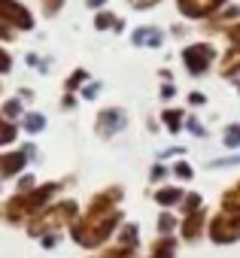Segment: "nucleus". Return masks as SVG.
I'll list each match as a JSON object with an SVG mask.
<instances>
[{
	"label": "nucleus",
	"mask_w": 240,
	"mask_h": 258,
	"mask_svg": "<svg viewBox=\"0 0 240 258\" xmlns=\"http://www.w3.org/2000/svg\"><path fill=\"white\" fill-rule=\"evenodd\" d=\"M179 210H183V216H189V213H198V210H204V198H201L198 191H189V195L183 198Z\"/></svg>",
	"instance_id": "32"
},
{
	"label": "nucleus",
	"mask_w": 240,
	"mask_h": 258,
	"mask_svg": "<svg viewBox=\"0 0 240 258\" xmlns=\"http://www.w3.org/2000/svg\"><path fill=\"white\" fill-rule=\"evenodd\" d=\"M25 67L28 70H37L40 76H46L49 70H52V55H40V52H25Z\"/></svg>",
	"instance_id": "24"
},
{
	"label": "nucleus",
	"mask_w": 240,
	"mask_h": 258,
	"mask_svg": "<svg viewBox=\"0 0 240 258\" xmlns=\"http://www.w3.org/2000/svg\"><path fill=\"white\" fill-rule=\"evenodd\" d=\"M91 79V73L85 70V67H73L67 76H64V82H61V91H70V94H79L82 91V85Z\"/></svg>",
	"instance_id": "20"
},
{
	"label": "nucleus",
	"mask_w": 240,
	"mask_h": 258,
	"mask_svg": "<svg viewBox=\"0 0 240 258\" xmlns=\"http://www.w3.org/2000/svg\"><path fill=\"white\" fill-rule=\"evenodd\" d=\"M0 19H4L16 34L37 31V13L25 4V0H0Z\"/></svg>",
	"instance_id": "8"
},
{
	"label": "nucleus",
	"mask_w": 240,
	"mask_h": 258,
	"mask_svg": "<svg viewBox=\"0 0 240 258\" xmlns=\"http://www.w3.org/2000/svg\"><path fill=\"white\" fill-rule=\"evenodd\" d=\"M186 115H189L186 106H164L158 121H161V127H167V134H179L186 127Z\"/></svg>",
	"instance_id": "15"
},
{
	"label": "nucleus",
	"mask_w": 240,
	"mask_h": 258,
	"mask_svg": "<svg viewBox=\"0 0 240 258\" xmlns=\"http://www.w3.org/2000/svg\"><path fill=\"white\" fill-rule=\"evenodd\" d=\"M128 43L134 49H161L167 43V31L158 25H137V28H131Z\"/></svg>",
	"instance_id": "11"
},
{
	"label": "nucleus",
	"mask_w": 240,
	"mask_h": 258,
	"mask_svg": "<svg viewBox=\"0 0 240 258\" xmlns=\"http://www.w3.org/2000/svg\"><path fill=\"white\" fill-rule=\"evenodd\" d=\"M183 131H189L192 137H207V127H204V121L198 118V115H186V127H183Z\"/></svg>",
	"instance_id": "34"
},
{
	"label": "nucleus",
	"mask_w": 240,
	"mask_h": 258,
	"mask_svg": "<svg viewBox=\"0 0 240 258\" xmlns=\"http://www.w3.org/2000/svg\"><path fill=\"white\" fill-rule=\"evenodd\" d=\"M222 210H228V213H240V179L231 182V185L222 191Z\"/></svg>",
	"instance_id": "25"
},
{
	"label": "nucleus",
	"mask_w": 240,
	"mask_h": 258,
	"mask_svg": "<svg viewBox=\"0 0 240 258\" xmlns=\"http://www.w3.org/2000/svg\"><path fill=\"white\" fill-rule=\"evenodd\" d=\"M4 91H7V88H4V79H0V100H4Z\"/></svg>",
	"instance_id": "50"
},
{
	"label": "nucleus",
	"mask_w": 240,
	"mask_h": 258,
	"mask_svg": "<svg viewBox=\"0 0 240 258\" xmlns=\"http://www.w3.org/2000/svg\"><path fill=\"white\" fill-rule=\"evenodd\" d=\"M19 137H22L19 121H10V118L0 115V149H13L19 143Z\"/></svg>",
	"instance_id": "16"
},
{
	"label": "nucleus",
	"mask_w": 240,
	"mask_h": 258,
	"mask_svg": "<svg viewBox=\"0 0 240 258\" xmlns=\"http://www.w3.org/2000/svg\"><path fill=\"white\" fill-rule=\"evenodd\" d=\"M176 4V16L189 25H201L210 16H216L222 7H228L231 0H173Z\"/></svg>",
	"instance_id": "9"
},
{
	"label": "nucleus",
	"mask_w": 240,
	"mask_h": 258,
	"mask_svg": "<svg viewBox=\"0 0 240 258\" xmlns=\"http://www.w3.org/2000/svg\"><path fill=\"white\" fill-rule=\"evenodd\" d=\"M222 40H225V49H228V46H240V22H234V25L222 34Z\"/></svg>",
	"instance_id": "41"
},
{
	"label": "nucleus",
	"mask_w": 240,
	"mask_h": 258,
	"mask_svg": "<svg viewBox=\"0 0 240 258\" xmlns=\"http://www.w3.org/2000/svg\"><path fill=\"white\" fill-rule=\"evenodd\" d=\"M219 55H222V49H219L213 40L183 43V49H179V67H183L192 79H201V76H207V73L219 64Z\"/></svg>",
	"instance_id": "4"
},
{
	"label": "nucleus",
	"mask_w": 240,
	"mask_h": 258,
	"mask_svg": "<svg viewBox=\"0 0 240 258\" xmlns=\"http://www.w3.org/2000/svg\"><path fill=\"white\" fill-rule=\"evenodd\" d=\"M82 100H79V94H70V91H61V100H58V109L61 112H73L76 106H79Z\"/></svg>",
	"instance_id": "37"
},
{
	"label": "nucleus",
	"mask_w": 240,
	"mask_h": 258,
	"mask_svg": "<svg viewBox=\"0 0 240 258\" xmlns=\"http://www.w3.org/2000/svg\"><path fill=\"white\" fill-rule=\"evenodd\" d=\"M207 222H210V216H207V210H198V213H189L183 222H179V237L183 240H189V243H198L204 234H207Z\"/></svg>",
	"instance_id": "12"
},
{
	"label": "nucleus",
	"mask_w": 240,
	"mask_h": 258,
	"mask_svg": "<svg viewBox=\"0 0 240 258\" xmlns=\"http://www.w3.org/2000/svg\"><path fill=\"white\" fill-rule=\"evenodd\" d=\"M70 179H49V182H40L37 188L25 191V195H10L4 201V222L13 225V228H25L37 213H43L49 204H55L61 198V191L67 188Z\"/></svg>",
	"instance_id": "2"
},
{
	"label": "nucleus",
	"mask_w": 240,
	"mask_h": 258,
	"mask_svg": "<svg viewBox=\"0 0 240 258\" xmlns=\"http://www.w3.org/2000/svg\"><path fill=\"white\" fill-rule=\"evenodd\" d=\"M189 31H192V28H189V22H183V19H179V22H173V25L167 28V37H170V40H179V43H186Z\"/></svg>",
	"instance_id": "36"
},
{
	"label": "nucleus",
	"mask_w": 240,
	"mask_h": 258,
	"mask_svg": "<svg viewBox=\"0 0 240 258\" xmlns=\"http://www.w3.org/2000/svg\"><path fill=\"white\" fill-rule=\"evenodd\" d=\"M37 158H40L37 143H22V146H13V149H4L0 152V179L16 182L31 167V161H37Z\"/></svg>",
	"instance_id": "5"
},
{
	"label": "nucleus",
	"mask_w": 240,
	"mask_h": 258,
	"mask_svg": "<svg viewBox=\"0 0 240 258\" xmlns=\"http://www.w3.org/2000/svg\"><path fill=\"white\" fill-rule=\"evenodd\" d=\"M155 228H158V237H164V234H173V231H179V222H176V216L173 213H161L158 216V222H155Z\"/></svg>",
	"instance_id": "29"
},
{
	"label": "nucleus",
	"mask_w": 240,
	"mask_h": 258,
	"mask_svg": "<svg viewBox=\"0 0 240 258\" xmlns=\"http://www.w3.org/2000/svg\"><path fill=\"white\" fill-rule=\"evenodd\" d=\"M216 70H219L222 79H234V76L240 73V46H228V49L219 55Z\"/></svg>",
	"instance_id": "14"
},
{
	"label": "nucleus",
	"mask_w": 240,
	"mask_h": 258,
	"mask_svg": "<svg viewBox=\"0 0 240 258\" xmlns=\"http://www.w3.org/2000/svg\"><path fill=\"white\" fill-rule=\"evenodd\" d=\"M76 216H79V204L73 201V198H58L55 204H49L43 213H37L28 225H25V231H28V237H34V240H40L43 234H55V231H67L73 222H76Z\"/></svg>",
	"instance_id": "3"
},
{
	"label": "nucleus",
	"mask_w": 240,
	"mask_h": 258,
	"mask_svg": "<svg viewBox=\"0 0 240 258\" xmlns=\"http://www.w3.org/2000/svg\"><path fill=\"white\" fill-rule=\"evenodd\" d=\"M19 127H22V134H28V137H40L46 127H49V115L40 112V109H28V112L22 115Z\"/></svg>",
	"instance_id": "13"
},
{
	"label": "nucleus",
	"mask_w": 240,
	"mask_h": 258,
	"mask_svg": "<svg viewBox=\"0 0 240 258\" xmlns=\"http://www.w3.org/2000/svg\"><path fill=\"white\" fill-rule=\"evenodd\" d=\"M125 4L134 10V13H152V10H158L164 0H125Z\"/></svg>",
	"instance_id": "35"
},
{
	"label": "nucleus",
	"mask_w": 240,
	"mask_h": 258,
	"mask_svg": "<svg viewBox=\"0 0 240 258\" xmlns=\"http://www.w3.org/2000/svg\"><path fill=\"white\" fill-rule=\"evenodd\" d=\"M115 10H97V13H91V28L97 31V34H112V25H115Z\"/></svg>",
	"instance_id": "22"
},
{
	"label": "nucleus",
	"mask_w": 240,
	"mask_h": 258,
	"mask_svg": "<svg viewBox=\"0 0 240 258\" xmlns=\"http://www.w3.org/2000/svg\"><path fill=\"white\" fill-rule=\"evenodd\" d=\"M40 182H37V173L34 170H25L19 179H16V188H13V195H25V191H31V188H37Z\"/></svg>",
	"instance_id": "30"
},
{
	"label": "nucleus",
	"mask_w": 240,
	"mask_h": 258,
	"mask_svg": "<svg viewBox=\"0 0 240 258\" xmlns=\"http://www.w3.org/2000/svg\"><path fill=\"white\" fill-rule=\"evenodd\" d=\"M125 28H128V22L118 16V19H115V25H112V34H115V37H118V34H125Z\"/></svg>",
	"instance_id": "47"
},
{
	"label": "nucleus",
	"mask_w": 240,
	"mask_h": 258,
	"mask_svg": "<svg viewBox=\"0 0 240 258\" xmlns=\"http://www.w3.org/2000/svg\"><path fill=\"white\" fill-rule=\"evenodd\" d=\"M16 97H22V100H25V106L31 109V103L37 100V91H34L31 85H19V88H16Z\"/></svg>",
	"instance_id": "42"
},
{
	"label": "nucleus",
	"mask_w": 240,
	"mask_h": 258,
	"mask_svg": "<svg viewBox=\"0 0 240 258\" xmlns=\"http://www.w3.org/2000/svg\"><path fill=\"white\" fill-rule=\"evenodd\" d=\"M222 146L225 149H240V121H228L225 127H222Z\"/></svg>",
	"instance_id": "26"
},
{
	"label": "nucleus",
	"mask_w": 240,
	"mask_h": 258,
	"mask_svg": "<svg viewBox=\"0 0 240 258\" xmlns=\"http://www.w3.org/2000/svg\"><path fill=\"white\" fill-rule=\"evenodd\" d=\"M234 22H240V4L237 0H231L228 7H222L216 16H210L207 22H201L198 25V34H201V40H216V37H222Z\"/></svg>",
	"instance_id": "10"
},
{
	"label": "nucleus",
	"mask_w": 240,
	"mask_h": 258,
	"mask_svg": "<svg viewBox=\"0 0 240 258\" xmlns=\"http://www.w3.org/2000/svg\"><path fill=\"white\" fill-rule=\"evenodd\" d=\"M231 164H240V155H228V158H216V161H210V167H231Z\"/></svg>",
	"instance_id": "45"
},
{
	"label": "nucleus",
	"mask_w": 240,
	"mask_h": 258,
	"mask_svg": "<svg viewBox=\"0 0 240 258\" xmlns=\"http://www.w3.org/2000/svg\"><path fill=\"white\" fill-rule=\"evenodd\" d=\"M25 112H28V106H25V100H22V97H16V94H10V97L0 100V115L10 118V121H22V115H25Z\"/></svg>",
	"instance_id": "18"
},
{
	"label": "nucleus",
	"mask_w": 240,
	"mask_h": 258,
	"mask_svg": "<svg viewBox=\"0 0 240 258\" xmlns=\"http://www.w3.org/2000/svg\"><path fill=\"white\" fill-rule=\"evenodd\" d=\"M228 82H231V88H234V91H237V94H240V73H237V76H234V79H228Z\"/></svg>",
	"instance_id": "49"
},
{
	"label": "nucleus",
	"mask_w": 240,
	"mask_h": 258,
	"mask_svg": "<svg viewBox=\"0 0 240 258\" xmlns=\"http://www.w3.org/2000/svg\"><path fill=\"white\" fill-rule=\"evenodd\" d=\"M170 173H173L179 182H189V179L195 176V167H192L186 158H179V161H173V164H170Z\"/></svg>",
	"instance_id": "31"
},
{
	"label": "nucleus",
	"mask_w": 240,
	"mask_h": 258,
	"mask_svg": "<svg viewBox=\"0 0 240 258\" xmlns=\"http://www.w3.org/2000/svg\"><path fill=\"white\" fill-rule=\"evenodd\" d=\"M19 37H22V34H16V31H13V28L4 22V19H0V43H4V46H13Z\"/></svg>",
	"instance_id": "40"
},
{
	"label": "nucleus",
	"mask_w": 240,
	"mask_h": 258,
	"mask_svg": "<svg viewBox=\"0 0 240 258\" xmlns=\"http://www.w3.org/2000/svg\"><path fill=\"white\" fill-rule=\"evenodd\" d=\"M158 79H161V82H173V70L161 67V70H158Z\"/></svg>",
	"instance_id": "48"
},
{
	"label": "nucleus",
	"mask_w": 240,
	"mask_h": 258,
	"mask_svg": "<svg viewBox=\"0 0 240 258\" xmlns=\"http://www.w3.org/2000/svg\"><path fill=\"white\" fill-rule=\"evenodd\" d=\"M85 7H88V13H97V10L109 7V0H85Z\"/></svg>",
	"instance_id": "46"
},
{
	"label": "nucleus",
	"mask_w": 240,
	"mask_h": 258,
	"mask_svg": "<svg viewBox=\"0 0 240 258\" xmlns=\"http://www.w3.org/2000/svg\"><path fill=\"white\" fill-rule=\"evenodd\" d=\"M167 176H170V167H167L164 161H155L152 170H149V179H152V182H164Z\"/></svg>",
	"instance_id": "39"
},
{
	"label": "nucleus",
	"mask_w": 240,
	"mask_h": 258,
	"mask_svg": "<svg viewBox=\"0 0 240 258\" xmlns=\"http://www.w3.org/2000/svg\"><path fill=\"white\" fill-rule=\"evenodd\" d=\"M158 97H161L164 103H170V100L176 97V85H173V82H161V85H158Z\"/></svg>",
	"instance_id": "43"
},
{
	"label": "nucleus",
	"mask_w": 240,
	"mask_h": 258,
	"mask_svg": "<svg viewBox=\"0 0 240 258\" xmlns=\"http://www.w3.org/2000/svg\"><path fill=\"white\" fill-rule=\"evenodd\" d=\"M183 198H186V191H183L179 185H161V188L155 191V204H158V207H164V210L179 207V204H183Z\"/></svg>",
	"instance_id": "17"
},
{
	"label": "nucleus",
	"mask_w": 240,
	"mask_h": 258,
	"mask_svg": "<svg viewBox=\"0 0 240 258\" xmlns=\"http://www.w3.org/2000/svg\"><path fill=\"white\" fill-rule=\"evenodd\" d=\"M58 243H61V231H55V234H43V237H40V246H43V249H55Z\"/></svg>",
	"instance_id": "44"
},
{
	"label": "nucleus",
	"mask_w": 240,
	"mask_h": 258,
	"mask_svg": "<svg viewBox=\"0 0 240 258\" xmlns=\"http://www.w3.org/2000/svg\"><path fill=\"white\" fill-rule=\"evenodd\" d=\"M207 237H210L216 246L237 243V240H240V213L219 210L216 216H210V222H207Z\"/></svg>",
	"instance_id": "7"
},
{
	"label": "nucleus",
	"mask_w": 240,
	"mask_h": 258,
	"mask_svg": "<svg viewBox=\"0 0 240 258\" xmlns=\"http://www.w3.org/2000/svg\"><path fill=\"white\" fill-rule=\"evenodd\" d=\"M100 94H103V82H100V79H88V82L82 85V91H79V100H82V103H94Z\"/></svg>",
	"instance_id": "28"
},
{
	"label": "nucleus",
	"mask_w": 240,
	"mask_h": 258,
	"mask_svg": "<svg viewBox=\"0 0 240 258\" xmlns=\"http://www.w3.org/2000/svg\"><path fill=\"white\" fill-rule=\"evenodd\" d=\"M4 185H7V182H4V179H0V195H4Z\"/></svg>",
	"instance_id": "51"
},
{
	"label": "nucleus",
	"mask_w": 240,
	"mask_h": 258,
	"mask_svg": "<svg viewBox=\"0 0 240 258\" xmlns=\"http://www.w3.org/2000/svg\"><path fill=\"white\" fill-rule=\"evenodd\" d=\"M186 103H189L192 109H201V106H207V94H204L201 88H192V91L186 94Z\"/></svg>",
	"instance_id": "38"
},
{
	"label": "nucleus",
	"mask_w": 240,
	"mask_h": 258,
	"mask_svg": "<svg viewBox=\"0 0 240 258\" xmlns=\"http://www.w3.org/2000/svg\"><path fill=\"white\" fill-rule=\"evenodd\" d=\"M115 243L118 246H131V249H140V228L134 222H122L115 231Z\"/></svg>",
	"instance_id": "19"
},
{
	"label": "nucleus",
	"mask_w": 240,
	"mask_h": 258,
	"mask_svg": "<svg viewBox=\"0 0 240 258\" xmlns=\"http://www.w3.org/2000/svg\"><path fill=\"white\" fill-rule=\"evenodd\" d=\"M13 67H16V58H13L10 46H4V43H0V79H4V76H10V73H13Z\"/></svg>",
	"instance_id": "33"
},
{
	"label": "nucleus",
	"mask_w": 240,
	"mask_h": 258,
	"mask_svg": "<svg viewBox=\"0 0 240 258\" xmlns=\"http://www.w3.org/2000/svg\"><path fill=\"white\" fill-rule=\"evenodd\" d=\"M0 222H4V210H0Z\"/></svg>",
	"instance_id": "52"
},
{
	"label": "nucleus",
	"mask_w": 240,
	"mask_h": 258,
	"mask_svg": "<svg viewBox=\"0 0 240 258\" xmlns=\"http://www.w3.org/2000/svg\"><path fill=\"white\" fill-rule=\"evenodd\" d=\"M146 258H176V240H173V234L158 237V240L149 246V255H146Z\"/></svg>",
	"instance_id": "21"
},
{
	"label": "nucleus",
	"mask_w": 240,
	"mask_h": 258,
	"mask_svg": "<svg viewBox=\"0 0 240 258\" xmlns=\"http://www.w3.org/2000/svg\"><path fill=\"white\" fill-rule=\"evenodd\" d=\"M94 258H140V252H137V249H131V246H118V243H112V246L100 249Z\"/></svg>",
	"instance_id": "27"
},
{
	"label": "nucleus",
	"mask_w": 240,
	"mask_h": 258,
	"mask_svg": "<svg viewBox=\"0 0 240 258\" xmlns=\"http://www.w3.org/2000/svg\"><path fill=\"white\" fill-rule=\"evenodd\" d=\"M64 7H67V0H37V16L52 22V19H58L64 13Z\"/></svg>",
	"instance_id": "23"
},
{
	"label": "nucleus",
	"mask_w": 240,
	"mask_h": 258,
	"mask_svg": "<svg viewBox=\"0 0 240 258\" xmlns=\"http://www.w3.org/2000/svg\"><path fill=\"white\" fill-rule=\"evenodd\" d=\"M125 198V188L122 185H106L100 191L91 195V201L85 204V210L76 216V222L67 228L70 240L79 246V249H100L106 240L115 237L118 225H122V210H118V204H122Z\"/></svg>",
	"instance_id": "1"
},
{
	"label": "nucleus",
	"mask_w": 240,
	"mask_h": 258,
	"mask_svg": "<svg viewBox=\"0 0 240 258\" xmlns=\"http://www.w3.org/2000/svg\"><path fill=\"white\" fill-rule=\"evenodd\" d=\"M128 124H131L128 109H125V106H115V103L100 106V109H97V115H94V121H91L94 137H100V140H115V137L122 134Z\"/></svg>",
	"instance_id": "6"
}]
</instances>
